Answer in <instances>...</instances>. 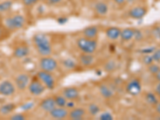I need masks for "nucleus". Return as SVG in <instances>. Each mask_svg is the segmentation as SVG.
Segmentation results:
<instances>
[{"instance_id":"1","label":"nucleus","mask_w":160,"mask_h":120,"mask_svg":"<svg viewBox=\"0 0 160 120\" xmlns=\"http://www.w3.org/2000/svg\"><path fill=\"white\" fill-rule=\"evenodd\" d=\"M33 42L38 53L42 57L49 56L52 53V48L48 36L43 34H36L33 37Z\"/></svg>"},{"instance_id":"2","label":"nucleus","mask_w":160,"mask_h":120,"mask_svg":"<svg viewBox=\"0 0 160 120\" xmlns=\"http://www.w3.org/2000/svg\"><path fill=\"white\" fill-rule=\"evenodd\" d=\"M77 47L82 53L93 54L98 48V43L95 39L82 37L77 40Z\"/></svg>"},{"instance_id":"3","label":"nucleus","mask_w":160,"mask_h":120,"mask_svg":"<svg viewBox=\"0 0 160 120\" xmlns=\"http://www.w3.org/2000/svg\"><path fill=\"white\" fill-rule=\"evenodd\" d=\"M26 20L23 15H15L5 19V26L8 30H18L25 25Z\"/></svg>"},{"instance_id":"4","label":"nucleus","mask_w":160,"mask_h":120,"mask_svg":"<svg viewBox=\"0 0 160 120\" xmlns=\"http://www.w3.org/2000/svg\"><path fill=\"white\" fill-rule=\"evenodd\" d=\"M39 67L42 71L52 72L58 68V62L51 57L44 56L40 59Z\"/></svg>"},{"instance_id":"5","label":"nucleus","mask_w":160,"mask_h":120,"mask_svg":"<svg viewBox=\"0 0 160 120\" xmlns=\"http://www.w3.org/2000/svg\"><path fill=\"white\" fill-rule=\"evenodd\" d=\"M37 77L45 85L46 88H48V89L52 90L53 88H55V80L53 75L51 74V72L41 70L37 74Z\"/></svg>"},{"instance_id":"6","label":"nucleus","mask_w":160,"mask_h":120,"mask_svg":"<svg viewBox=\"0 0 160 120\" xmlns=\"http://www.w3.org/2000/svg\"><path fill=\"white\" fill-rule=\"evenodd\" d=\"M28 88L31 95H35V96H39V95H42V93H44V91H46V88H46L45 85L38 79L33 80V81L30 82Z\"/></svg>"},{"instance_id":"7","label":"nucleus","mask_w":160,"mask_h":120,"mask_svg":"<svg viewBox=\"0 0 160 120\" xmlns=\"http://www.w3.org/2000/svg\"><path fill=\"white\" fill-rule=\"evenodd\" d=\"M15 92V86L9 81L4 80L0 83V95L3 96H11Z\"/></svg>"},{"instance_id":"8","label":"nucleus","mask_w":160,"mask_h":120,"mask_svg":"<svg viewBox=\"0 0 160 120\" xmlns=\"http://www.w3.org/2000/svg\"><path fill=\"white\" fill-rule=\"evenodd\" d=\"M126 90L131 95L137 96L142 91V85L138 79H132L128 83Z\"/></svg>"},{"instance_id":"9","label":"nucleus","mask_w":160,"mask_h":120,"mask_svg":"<svg viewBox=\"0 0 160 120\" xmlns=\"http://www.w3.org/2000/svg\"><path fill=\"white\" fill-rule=\"evenodd\" d=\"M16 88L19 91H24L30 83V77L27 74H20L15 80Z\"/></svg>"},{"instance_id":"10","label":"nucleus","mask_w":160,"mask_h":120,"mask_svg":"<svg viewBox=\"0 0 160 120\" xmlns=\"http://www.w3.org/2000/svg\"><path fill=\"white\" fill-rule=\"evenodd\" d=\"M148 13V9L144 7L138 6L131 8L129 11V16L134 19H141L143 18Z\"/></svg>"},{"instance_id":"11","label":"nucleus","mask_w":160,"mask_h":120,"mask_svg":"<svg viewBox=\"0 0 160 120\" xmlns=\"http://www.w3.org/2000/svg\"><path fill=\"white\" fill-rule=\"evenodd\" d=\"M51 118H55V119H63L67 118L69 115L68 110L65 108L62 107H56L55 109H53L49 113Z\"/></svg>"},{"instance_id":"12","label":"nucleus","mask_w":160,"mask_h":120,"mask_svg":"<svg viewBox=\"0 0 160 120\" xmlns=\"http://www.w3.org/2000/svg\"><path fill=\"white\" fill-rule=\"evenodd\" d=\"M39 107L42 111L50 113L53 109H55L57 106L55 104L54 98H47L40 102Z\"/></svg>"},{"instance_id":"13","label":"nucleus","mask_w":160,"mask_h":120,"mask_svg":"<svg viewBox=\"0 0 160 120\" xmlns=\"http://www.w3.org/2000/svg\"><path fill=\"white\" fill-rule=\"evenodd\" d=\"M30 50L28 46L21 45L15 48L13 55L17 58H23L29 55Z\"/></svg>"},{"instance_id":"14","label":"nucleus","mask_w":160,"mask_h":120,"mask_svg":"<svg viewBox=\"0 0 160 120\" xmlns=\"http://www.w3.org/2000/svg\"><path fill=\"white\" fill-rule=\"evenodd\" d=\"M62 95L68 100H75L79 96V91L76 88H67L62 91Z\"/></svg>"},{"instance_id":"15","label":"nucleus","mask_w":160,"mask_h":120,"mask_svg":"<svg viewBox=\"0 0 160 120\" xmlns=\"http://www.w3.org/2000/svg\"><path fill=\"white\" fill-rule=\"evenodd\" d=\"M86 115V111L83 108H73L71 111L69 112V118L71 119L74 120H79L82 119L84 115Z\"/></svg>"},{"instance_id":"16","label":"nucleus","mask_w":160,"mask_h":120,"mask_svg":"<svg viewBox=\"0 0 160 120\" xmlns=\"http://www.w3.org/2000/svg\"><path fill=\"white\" fill-rule=\"evenodd\" d=\"M121 30L116 27H111L106 30V35L111 40H116L120 38Z\"/></svg>"},{"instance_id":"17","label":"nucleus","mask_w":160,"mask_h":120,"mask_svg":"<svg viewBox=\"0 0 160 120\" xmlns=\"http://www.w3.org/2000/svg\"><path fill=\"white\" fill-rule=\"evenodd\" d=\"M98 33V30L96 27L95 26H90L88 27L87 28L83 30L82 31V34H83V36L86 38H92V39H95L97 37Z\"/></svg>"},{"instance_id":"18","label":"nucleus","mask_w":160,"mask_h":120,"mask_svg":"<svg viewBox=\"0 0 160 120\" xmlns=\"http://www.w3.org/2000/svg\"><path fill=\"white\" fill-rule=\"evenodd\" d=\"M134 35H135V29L125 28L123 30H121L120 38L123 41H130L134 38Z\"/></svg>"},{"instance_id":"19","label":"nucleus","mask_w":160,"mask_h":120,"mask_svg":"<svg viewBox=\"0 0 160 120\" xmlns=\"http://www.w3.org/2000/svg\"><path fill=\"white\" fill-rule=\"evenodd\" d=\"M79 61L85 67H89L94 62V56L92 55V54L83 53L80 55Z\"/></svg>"},{"instance_id":"20","label":"nucleus","mask_w":160,"mask_h":120,"mask_svg":"<svg viewBox=\"0 0 160 120\" xmlns=\"http://www.w3.org/2000/svg\"><path fill=\"white\" fill-rule=\"evenodd\" d=\"M95 11L99 15H105L108 12V6L106 2H98L95 5Z\"/></svg>"},{"instance_id":"21","label":"nucleus","mask_w":160,"mask_h":120,"mask_svg":"<svg viewBox=\"0 0 160 120\" xmlns=\"http://www.w3.org/2000/svg\"><path fill=\"white\" fill-rule=\"evenodd\" d=\"M99 92L101 95L105 98H110L114 95L112 89L106 84H102L99 86Z\"/></svg>"},{"instance_id":"22","label":"nucleus","mask_w":160,"mask_h":120,"mask_svg":"<svg viewBox=\"0 0 160 120\" xmlns=\"http://www.w3.org/2000/svg\"><path fill=\"white\" fill-rule=\"evenodd\" d=\"M15 108H16V105L14 103L4 104L0 108V114L2 115H8L10 113L13 112Z\"/></svg>"},{"instance_id":"23","label":"nucleus","mask_w":160,"mask_h":120,"mask_svg":"<svg viewBox=\"0 0 160 120\" xmlns=\"http://www.w3.org/2000/svg\"><path fill=\"white\" fill-rule=\"evenodd\" d=\"M55 104L57 107H62V108H66V104L68 102V99L64 97V95H56L54 98Z\"/></svg>"},{"instance_id":"24","label":"nucleus","mask_w":160,"mask_h":120,"mask_svg":"<svg viewBox=\"0 0 160 120\" xmlns=\"http://www.w3.org/2000/svg\"><path fill=\"white\" fill-rule=\"evenodd\" d=\"M146 101L148 102L151 105H156L158 102V98H157L156 95L154 94V93L149 92L146 95Z\"/></svg>"},{"instance_id":"25","label":"nucleus","mask_w":160,"mask_h":120,"mask_svg":"<svg viewBox=\"0 0 160 120\" xmlns=\"http://www.w3.org/2000/svg\"><path fill=\"white\" fill-rule=\"evenodd\" d=\"M88 112L92 116H95V115H98L100 112V108L97 104L91 103L88 106Z\"/></svg>"},{"instance_id":"26","label":"nucleus","mask_w":160,"mask_h":120,"mask_svg":"<svg viewBox=\"0 0 160 120\" xmlns=\"http://www.w3.org/2000/svg\"><path fill=\"white\" fill-rule=\"evenodd\" d=\"M13 3L11 1H4V2H0V13L6 12L9 11L12 7Z\"/></svg>"},{"instance_id":"27","label":"nucleus","mask_w":160,"mask_h":120,"mask_svg":"<svg viewBox=\"0 0 160 120\" xmlns=\"http://www.w3.org/2000/svg\"><path fill=\"white\" fill-rule=\"evenodd\" d=\"M62 64L67 69H74L76 66L75 60L71 59V58H66L62 61Z\"/></svg>"},{"instance_id":"28","label":"nucleus","mask_w":160,"mask_h":120,"mask_svg":"<svg viewBox=\"0 0 160 120\" xmlns=\"http://www.w3.org/2000/svg\"><path fill=\"white\" fill-rule=\"evenodd\" d=\"M100 120H113L114 119V116L112 115L111 112L109 111H106V112L102 113L98 117Z\"/></svg>"},{"instance_id":"29","label":"nucleus","mask_w":160,"mask_h":120,"mask_svg":"<svg viewBox=\"0 0 160 120\" xmlns=\"http://www.w3.org/2000/svg\"><path fill=\"white\" fill-rule=\"evenodd\" d=\"M160 70V68L159 66H158L157 64H151V65L148 66V71H149V72L151 73V74H152V75H156L157 73L158 72V71Z\"/></svg>"},{"instance_id":"30","label":"nucleus","mask_w":160,"mask_h":120,"mask_svg":"<svg viewBox=\"0 0 160 120\" xmlns=\"http://www.w3.org/2000/svg\"><path fill=\"white\" fill-rule=\"evenodd\" d=\"M142 62L147 66L152 64L154 62V58H153L152 55H144L143 58H142Z\"/></svg>"},{"instance_id":"31","label":"nucleus","mask_w":160,"mask_h":120,"mask_svg":"<svg viewBox=\"0 0 160 120\" xmlns=\"http://www.w3.org/2000/svg\"><path fill=\"white\" fill-rule=\"evenodd\" d=\"M34 107H35V103L33 102H26V103L22 104V105L21 106V109H22V111H29V110L32 109Z\"/></svg>"},{"instance_id":"32","label":"nucleus","mask_w":160,"mask_h":120,"mask_svg":"<svg viewBox=\"0 0 160 120\" xmlns=\"http://www.w3.org/2000/svg\"><path fill=\"white\" fill-rule=\"evenodd\" d=\"M156 48L155 47H150V48H146L142 49L140 51V52L142 53V54H144V55H151L154 51H155Z\"/></svg>"},{"instance_id":"33","label":"nucleus","mask_w":160,"mask_h":120,"mask_svg":"<svg viewBox=\"0 0 160 120\" xmlns=\"http://www.w3.org/2000/svg\"><path fill=\"white\" fill-rule=\"evenodd\" d=\"M151 55H152L153 58H154V61L160 62V49H155V51Z\"/></svg>"},{"instance_id":"34","label":"nucleus","mask_w":160,"mask_h":120,"mask_svg":"<svg viewBox=\"0 0 160 120\" xmlns=\"http://www.w3.org/2000/svg\"><path fill=\"white\" fill-rule=\"evenodd\" d=\"M115 62H113V61L108 62L105 66V69L108 71H111L112 70L115 69Z\"/></svg>"},{"instance_id":"35","label":"nucleus","mask_w":160,"mask_h":120,"mask_svg":"<svg viewBox=\"0 0 160 120\" xmlns=\"http://www.w3.org/2000/svg\"><path fill=\"white\" fill-rule=\"evenodd\" d=\"M11 120H24L26 119L25 115L22 114H15L11 117Z\"/></svg>"},{"instance_id":"36","label":"nucleus","mask_w":160,"mask_h":120,"mask_svg":"<svg viewBox=\"0 0 160 120\" xmlns=\"http://www.w3.org/2000/svg\"><path fill=\"white\" fill-rule=\"evenodd\" d=\"M39 0H22V3L24 4L27 7H31V6H33L34 4L37 3Z\"/></svg>"},{"instance_id":"37","label":"nucleus","mask_w":160,"mask_h":120,"mask_svg":"<svg viewBox=\"0 0 160 120\" xmlns=\"http://www.w3.org/2000/svg\"><path fill=\"white\" fill-rule=\"evenodd\" d=\"M134 38H135L136 40H138V41L142 39L143 36H142V31H139V30H135V35H134Z\"/></svg>"},{"instance_id":"38","label":"nucleus","mask_w":160,"mask_h":120,"mask_svg":"<svg viewBox=\"0 0 160 120\" xmlns=\"http://www.w3.org/2000/svg\"><path fill=\"white\" fill-rule=\"evenodd\" d=\"M75 103L74 102V100H68L67 104H66V108H68V109H73L75 108Z\"/></svg>"},{"instance_id":"39","label":"nucleus","mask_w":160,"mask_h":120,"mask_svg":"<svg viewBox=\"0 0 160 120\" xmlns=\"http://www.w3.org/2000/svg\"><path fill=\"white\" fill-rule=\"evenodd\" d=\"M68 21V19L66 17H60V18H58V22L59 24H62V25H63V24L67 23V22Z\"/></svg>"},{"instance_id":"40","label":"nucleus","mask_w":160,"mask_h":120,"mask_svg":"<svg viewBox=\"0 0 160 120\" xmlns=\"http://www.w3.org/2000/svg\"><path fill=\"white\" fill-rule=\"evenodd\" d=\"M46 1L51 4H57V3H59L62 0H46Z\"/></svg>"},{"instance_id":"41","label":"nucleus","mask_w":160,"mask_h":120,"mask_svg":"<svg viewBox=\"0 0 160 120\" xmlns=\"http://www.w3.org/2000/svg\"><path fill=\"white\" fill-rule=\"evenodd\" d=\"M155 93L157 94V95L160 96V82H158V85L155 87Z\"/></svg>"},{"instance_id":"42","label":"nucleus","mask_w":160,"mask_h":120,"mask_svg":"<svg viewBox=\"0 0 160 120\" xmlns=\"http://www.w3.org/2000/svg\"><path fill=\"white\" fill-rule=\"evenodd\" d=\"M155 110H156L157 113H158V115H160V102H158L155 105Z\"/></svg>"},{"instance_id":"43","label":"nucleus","mask_w":160,"mask_h":120,"mask_svg":"<svg viewBox=\"0 0 160 120\" xmlns=\"http://www.w3.org/2000/svg\"><path fill=\"white\" fill-rule=\"evenodd\" d=\"M113 1H114L116 4H118V5H121V4H122L123 2H126V0H113Z\"/></svg>"},{"instance_id":"44","label":"nucleus","mask_w":160,"mask_h":120,"mask_svg":"<svg viewBox=\"0 0 160 120\" xmlns=\"http://www.w3.org/2000/svg\"><path fill=\"white\" fill-rule=\"evenodd\" d=\"M3 32H4V29L2 28V27H0V39L2 38V36H3Z\"/></svg>"},{"instance_id":"45","label":"nucleus","mask_w":160,"mask_h":120,"mask_svg":"<svg viewBox=\"0 0 160 120\" xmlns=\"http://www.w3.org/2000/svg\"><path fill=\"white\" fill-rule=\"evenodd\" d=\"M155 78H156V79L158 80V82H160V70L158 71V72L157 73L156 75H155Z\"/></svg>"}]
</instances>
